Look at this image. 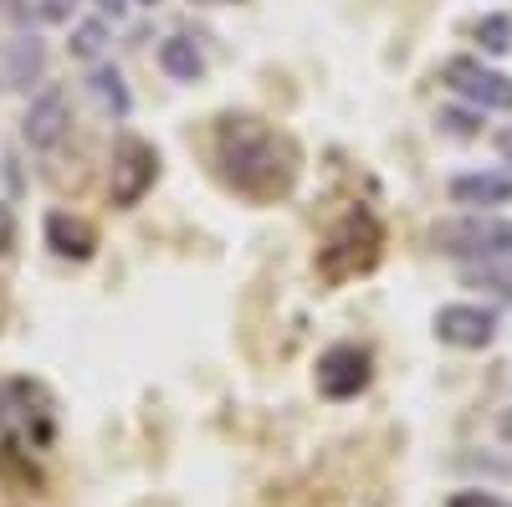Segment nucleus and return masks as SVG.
<instances>
[{
  "instance_id": "1",
  "label": "nucleus",
  "mask_w": 512,
  "mask_h": 507,
  "mask_svg": "<svg viewBox=\"0 0 512 507\" xmlns=\"http://www.w3.org/2000/svg\"><path fill=\"white\" fill-rule=\"evenodd\" d=\"M216 164L246 200H277L297 180V149L251 113H226L216 123Z\"/></svg>"
},
{
  "instance_id": "2",
  "label": "nucleus",
  "mask_w": 512,
  "mask_h": 507,
  "mask_svg": "<svg viewBox=\"0 0 512 507\" xmlns=\"http://www.w3.org/2000/svg\"><path fill=\"white\" fill-rule=\"evenodd\" d=\"M52 436H57V415L47 390L31 385V379L0 385V446L16 456H41L52 446Z\"/></svg>"
},
{
  "instance_id": "3",
  "label": "nucleus",
  "mask_w": 512,
  "mask_h": 507,
  "mask_svg": "<svg viewBox=\"0 0 512 507\" xmlns=\"http://www.w3.org/2000/svg\"><path fill=\"white\" fill-rule=\"evenodd\" d=\"M431 246L451 262H487V257H507L512 251V221L492 216V210H466V216L436 221L431 226Z\"/></svg>"
},
{
  "instance_id": "4",
  "label": "nucleus",
  "mask_w": 512,
  "mask_h": 507,
  "mask_svg": "<svg viewBox=\"0 0 512 507\" xmlns=\"http://www.w3.org/2000/svg\"><path fill=\"white\" fill-rule=\"evenodd\" d=\"M379 246H384V231L369 210H349L344 221L328 231V241L318 246V272L323 282H349L359 272H369L379 262Z\"/></svg>"
},
{
  "instance_id": "5",
  "label": "nucleus",
  "mask_w": 512,
  "mask_h": 507,
  "mask_svg": "<svg viewBox=\"0 0 512 507\" xmlns=\"http://www.w3.org/2000/svg\"><path fill=\"white\" fill-rule=\"evenodd\" d=\"M441 82L482 113H512V77L487 67L482 57H446L441 62Z\"/></svg>"
},
{
  "instance_id": "6",
  "label": "nucleus",
  "mask_w": 512,
  "mask_h": 507,
  "mask_svg": "<svg viewBox=\"0 0 512 507\" xmlns=\"http://www.w3.org/2000/svg\"><path fill=\"white\" fill-rule=\"evenodd\" d=\"M154 180H159V149L149 144V139H118V149H113V175H108V195H113V205L118 210H134L149 190H154Z\"/></svg>"
},
{
  "instance_id": "7",
  "label": "nucleus",
  "mask_w": 512,
  "mask_h": 507,
  "mask_svg": "<svg viewBox=\"0 0 512 507\" xmlns=\"http://www.w3.org/2000/svg\"><path fill=\"white\" fill-rule=\"evenodd\" d=\"M369 379H374V359L369 349L359 344H333L323 359H318V390L328 400H354L369 390Z\"/></svg>"
},
{
  "instance_id": "8",
  "label": "nucleus",
  "mask_w": 512,
  "mask_h": 507,
  "mask_svg": "<svg viewBox=\"0 0 512 507\" xmlns=\"http://www.w3.org/2000/svg\"><path fill=\"white\" fill-rule=\"evenodd\" d=\"M67 129H72V98H67V88H41L36 98H31V108H26V123H21V134H26V144L31 149H57L62 139H67Z\"/></svg>"
},
{
  "instance_id": "9",
  "label": "nucleus",
  "mask_w": 512,
  "mask_h": 507,
  "mask_svg": "<svg viewBox=\"0 0 512 507\" xmlns=\"http://www.w3.org/2000/svg\"><path fill=\"white\" fill-rule=\"evenodd\" d=\"M436 338L451 349H487L497 338V313L477 303H446L436 313Z\"/></svg>"
},
{
  "instance_id": "10",
  "label": "nucleus",
  "mask_w": 512,
  "mask_h": 507,
  "mask_svg": "<svg viewBox=\"0 0 512 507\" xmlns=\"http://www.w3.org/2000/svg\"><path fill=\"white\" fill-rule=\"evenodd\" d=\"M41 77H47V41L41 36L0 41V93H26Z\"/></svg>"
},
{
  "instance_id": "11",
  "label": "nucleus",
  "mask_w": 512,
  "mask_h": 507,
  "mask_svg": "<svg viewBox=\"0 0 512 507\" xmlns=\"http://www.w3.org/2000/svg\"><path fill=\"white\" fill-rule=\"evenodd\" d=\"M451 205H466V210H497L512 200V175L507 169H472V175H451L446 185Z\"/></svg>"
},
{
  "instance_id": "12",
  "label": "nucleus",
  "mask_w": 512,
  "mask_h": 507,
  "mask_svg": "<svg viewBox=\"0 0 512 507\" xmlns=\"http://www.w3.org/2000/svg\"><path fill=\"white\" fill-rule=\"evenodd\" d=\"M41 236H47V246L57 251L62 262H88L98 251V231L82 216H72V210H52L47 226H41Z\"/></svg>"
},
{
  "instance_id": "13",
  "label": "nucleus",
  "mask_w": 512,
  "mask_h": 507,
  "mask_svg": "<svg viewBox=\"0 0 512 507\" xmlns=\"http://www.w3.org/2000/svg\"><path fill=\"white\" fill-rule=\"evenodd\" d=\"M88 93L98 98V108H103L108 118H128V108H134L123 72H118V67H108V62H93V72H88Z\"/></svg>"
},
{
  "instance_id": "14",
  "label": "nucleus",
  "mask_w": 512,
  "mask_h": 507,
  "mask_svg": "<svg viewBox=\"0 0 512 507\" xmlns=\"http://www.w3.org/2000/svg\"><path fill=\"white\" fill-rule=\"evenodd\" d=\"M159 67H164V77H175V82H200L205 77V57H200V47L190 36L159 41Z\"/></svg>"
},
{
  "instance_id": "15",
  "label": "nucleus",
  "mask_w": 512,
  "mask_h": 507,
  "mask_svg": "<svg viewBox=\"0 0 512 507\" xmlns=\"http://www.w3.org/2000/svg\"><path fill=\"white\" fill-rule=\"evenodd\" d=\"M461 282L512 303V251H507V257H487V262H466L461 267Z\"/></svg>"
},
{
  "instance_id": "16",
  "label": "nucleus",
  "mask_w": 512,
  "mask_h": 507,
  "mask_svg": "<svg viewBox=\"0 0 512 507\" xmlns=\"http://www.w3.org/2000/svg\"><path fill=\"white\" fill-rule=\"evenodd\" d=\"M67 52H72V62H103V52H108V21L103 16H93V21H77L72 26V41H67Z\"/></svg>"
},
{
  "instance_id": "17",
  "label": "nucleus",
  "mask_w": 512,
  "mask_h": 507,
  "mask_svg": "<svg viewBox=\"0 0 512 507\" xmlns=\"http://www.w3.org/2000/svg\"><path fill=\"white\" fill-rule=\"evenodd\" d=\"M472 36H477V47L487 57H507L512 52V16H482L472 26Z\"/></svg>"
},
{
  "instance_id": "18",
  "label": "nucleus",
  "mask_w": 512,
  "mask_h": 507,
  "mask_svg": "<svg viewBox=\"0 0 512 507\" xmlns=\"http://www.w3.org/2000/svg\"><path fill=\"white\" fill-rule=\"evenodd\" d=\"M436 123H441V134H451V139H477L482 134V108H441L436 113Z\"/></svg>"
},
{
  "instance_id": "19",
  "label": "nucleus",
  "mask_w": 512,
  "mask_h": 507,
  "mask_svg": "<svg viewBox=\"0 0 512 507\" xmlns=\"http://www.w3.org/2000/svg\"><path fill=\"white\" fill-rule=\"evenodd\" d=\"M36 16L52 21V26H62V21L77 16V0H36Z\"/></svg>"
},
{
  "instance_id": "20",
  "label": "nucleus",
  "mask_w": 512,
  "mask_h": 507,
  "mask_svg": "<svg viewBox=\"0 0 512 507\" xmlns=\"http://www.w3.org/2000/svg\"><path fill=\"white\" fill-rule=\"evenodd\" d=\"M446 507H512V502H502L497 492H456Z\"/></svg>"
},
{
  "instance_id": "21",
  "label": "nucleus",
  "mask_w": 512,
  "mask_h": 507,
  "mask_svg": "<svg viewBox=\"0 0 512 507\" xmlns=\"http://www.w3.org/2000/svg\"><path fill=\"white\" fill-rule=\"evenodd\" d=\"M16 246V210L11 205H0V257Z\"/></svg>"
},
{
  "instance_id": "22",
  "label": "nucleus",
  "mask_w": 512,
  "mask_h": 507,
  "mask_svg": "<svg viewBox=\"0 0 512 507\" xmlns=\"http://www.w3.org/2000/svg\"><path fill=\"white\" fill-rule=\"evenodd\" d=\"M497 154H502V159H507V164H512V123H507V129H502V134H497Z\"/></svg>"
},
{
  "instance_id": "23",
  "label": "nucleus",
  "mask_w": 512,
  "mask_h": 507,
  "mask_svg": "<svg viewBox=\"0 0 512 507\" xmlns=\"http://www.w3.org/2000/svg\"><path fill=\"white\" fill-rule=\"evenodd\" d=\"M98 11H103V16H123L128 0H98Z\"/></svg>"
},
{
  "instance_id": "24",
  "label": "nucleus",
  "mask_w": 512,
  "mask_h": 507,
  "mask_svg": "<svg viewBox=\"0 0 512 507\" xmlns=\"http://www.w3.org/2000/svg\"><path fill=\"white\" fill-rule=\"evenodd\" d=\"M200 6H231V0H200Z\"/></svg>"
},
{
  "instance_id": "25",
  "label": "nucleus",
  "mask_w": 512,
  "mask_h": 507,
  "mask_svg": "<svg viewBox=\"0 0 512 507\" xmlns=\"http://www.w3.org/2000/svg\"><path fill=\"white\" fill-rule=\"evenodd\" d=\"M139 6H159V0H139Z\"/></svg>"
}]
</instances>
